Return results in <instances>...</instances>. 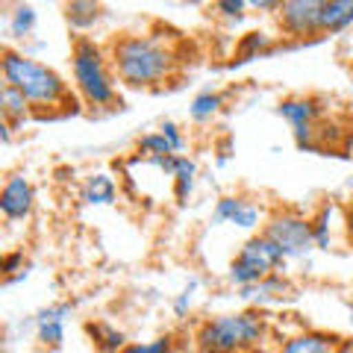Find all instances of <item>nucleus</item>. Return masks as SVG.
<instances>
[{
    "mask_svg": "<svg viewBox=\"0 0 353 353\" xmlns=\"http://www.w3.org/2000/svg\"><path fill=\"white\" fill-rule=\"evenodd\" d=\"M106 50L118 83L127 88H159L174 80L183 62L176 41L162 32H124Z\"/></svg>",
    "mask_w": 353,
    "mask_h": 353,
    "instance_id": "obj_1",
    "label": "nucleus"
},
{
    "mask_svg": "<svg viewBox=\"0 0 353 353\" xmlns=\"http://www.w3.org/2000/svg\"><path fill=\"white\" fill-rule=\"evenodd\" d=\"M0 71H3V83L18 88L32 106L36 118H62L80 112V97H77L74 85L65 80L59 71L50 65L39 62L24 50H15L12 44L3 48V59H0Z\"/></svg>",
    "mask_w": 353,
    "mask_h": 353,
    "instance_id": "obj_2",
    "label": "nucleus"
},
{
    "mask_svg": "<svg viewBox=\"0 0 353 353\" xmlns=\"http://www.w3.org/2000/svg\"><path fill=\"white\" fill-rule=\"evenodd\" d=\"M268 341L271 327L256 309L206 318L194 330V347L201 353H259Z\"/></svg>",
    "mask_w": 353,
    "mask_h": 353,
    "instance_id": "obj_3",
    "label": "nucleus"
},
{
    "mask_svg": "<svg viewBox=\"0 0 353 353\" xmlns=\"http://www.w3.org/2000/svg\"><path fill=\"white\" fill-rule=\"evenodd\" d=\"M71 77L80 103L88 109H112L121 103L118 77L109 62L106 44H97L92 36H77L71 44Z\"/></svg>",
    "mask_w": 353,
    "mask_h": 353,
    "instance_id": "obj_4",
    "label": "nucleus"
},
{
    "mask_svg": "<svg viewBox=\"0 0 353 353\" xmlns=\"http://www.w3.org/2000/svg\"><path fill=\"white\" fill-rule=\"evenodd\" d=\"M283 268H285L283 250L265 233H256L239 248L233 262H230V283L239 285V289H248V285H256L274 277V274H283Z\"/></svg>",
    "mask_w": 353,
    "mask_h": 353,
    "instance_id": "obj_5",
    "label": "nucleus"
},
{
    "mask_svg": "<svg viewBox=\"0 0 353 353\" xmlns=\"http://www.w3.org/2000/svg\"><path fill=\"white\" fill-rule=\"evenodd\" d=\"M262 233L283 250L285 262L289 259H306L309 253L318 248L312 218H306L303 212H294V209H280V212L268 215Z\"/></svg>",
    "mask_w": 353,
    "mask_h": 353,
    "instance_id": "obj_6",
    "label": "nucleus"
},
{
    "mask_svg": "<svg viewBox=\"0 0 353 353\" xmlns=\"http://www.w3.org/2000/svg\"><path fill=\"white\" fill-rule=\"evenodd\" d=\"M277 115L292 127L294 141L301 148H309V150L318 148V136H321L318 124H321L324 106L318 103L315 97H309V94H292V97H285V101H280V106H277Z\"/></svg>",
    "mask_w": 353,
    "mask_h": 353,
    "instance_id": "obj_7",
    "label": "nucleus"
},
{
    "mask_svg": "<svg viewBox=\"0 0 353 353\" xmlns=\"http://www.w3.org/2000/svg\"><path fill=\"white\" fill-rule=\"evenodd\" d=\"M321 6L324 0H283L277 9V24L285 39L306 41L321 36Z\"/></svg>",
    "mask_w": 353,
    "mask_h": 353,
    "instance_id": "obj_8",
    "label": "nucleus"
},
{
    "mask_svg": "<svg viewBox=\"0 0 353 353\" xmlns=\"http://www.w3.org/2000/svg\"><path fill=\"white\" fill-rule=\"evenodd\" d=\"M265 215L262 203L250 201V197H241V194H224L212 209V224H230V227H239V230H259L265 227Z\"/></svg>",
    "mask_w": 353,
    "mask_h": 353,
    "instance_id": "obj_9",
    "label": "nucleus"
},
{
    "mask_svg": "<svg viewBox=\"0 0 353 353\" xmlns=\"http://www.w3.org/2000/svg\"><path fill=\"white\" fill-rule=\"evenodd\" d=\"M32 206H36V189H32L30 176L9 174L3 189H0V212H3V218L9 224L27 221L32 215Z\"/></svg>",
    "mask_w": 353,
    "mask_h": 353,
    "instance_id": "obj_10",
    "label": "nucleus"
},
{
    "mask_svg": "<svg viewBox=\"0 0 353 353\" xmlns=\"http://www.w3.org/2000/svg\"><path fill=\"white\" fill-rule=\"evenodd\" d=\"M341 341L345 339L327 330H303V333L283 339L271 353H336Z\"/></svg>",
    "mask_w": 353,
    "mask_h": 353,
    "instance_id": "obj_11",
    "label": "nucleus"
},
{
    "mask_svg": "<svg viewBox=\"0 0 353 353\" xmlns=\"http://www.w3.org/2000/svg\"><path fill=\"white\" fill-rule=\"evenodd\" d=\"M71 315V303H53L48 309H41L36 315V339L39 345L59 350L65 341V321Z\"/></svg>",
    "mask_w": 353,
    "mask_h": 353,
    "instance_id": "obj_12",
    "label": "nucleus"
},
{
    "mask_svg": "<svg viewBox=\"0 0 353 353\" xmlns=\"http://www.w3.org/2000/svg\"><path fill=\"white\" fill-rule=\"evenodd\" d=\"M0 118H3V124L9 130H18L24 127L30 118H36V112H32V106L27 103V97L18 92V88L12 85H0Z\"/></svg>",
    "mask_w": 353,
    "mask_h": 353,
    "instance_id": "obj_13",
    "label": "nucleus"
},
{
    "mask_svg": "<svg viewBox=\"0 0 353 353\" xmlns=\"http://www.w3.org/2000/svg\"><path fill=\"white\" fill-rule=\"evenodd\" d=\"M80 197L88 206H112L118 201V183L112 174H92L88 180L83 183Z\"/></svg>",
    "mask_w": 353,
    "mask_h": 353,
    "instance_id": "obj_14",
    "label": "nucleus"
},
{
    "mask_svg": "<svg viewBox=\"0 0 353 353\" xmlns=\"http://www.w3.org/2000/svg\"><path fill=\"white\" fill-rule=\"evenodd\" d=\"M353 27V0H324L321 6V36H336Z\"/></svg>",
    "mask_w": 353,
    "mask_h": 353,
    "instance_id": "obj_15",
    "label": "nucleus"
},
{
    "mask_svg": "<svg viewBox=\"0 0 353 353\" xmlns=\"http://www.w3.org/2000/svg\"><path fill=\"white\" fill-rule=\"evenodd\" d=\"M103 18V6L92 3V0H74V3H65V21L77 36H85L88 30H94V24Z\"/></svg>",
    "mask_w": 353,
    "mask_h": 353,
    "instance_id": "obj_16",
    "label": "nucleus"
},
{
    "mask_svg": "<svg viewBox=\"0 0 353 353\" xmlns=\"http://www.w3.org/2000/svg\"><path fill=\"white\" fill-rule=\"evenodd\" d=\"M85 333H88V339H92V345H94L97 353H121L130 345L127 336L109 321H88Z\"/></svg>",
    "mask_w": 353,
    "mask_h": 353,
    "instance_id": "obj_17",
    "label": "nucleus"
},
{
    "mask_svg": "<svg viewBox=\"0 0 353 353\" xmlns=\"http://www.w3.org/2000/svg\"><path fill=\"white\" fill-rule=\"evenodd\" d=\"M171 183H174L176 203H185V201H189V194H192V189H194V183H197V162L183 153L180 162H176V171L171 176Z\"/></svg>",
    "mask_w": 353,
    "mask_h": 353,
    "instance_id": "obj_18",
    "label": "nucleus"
},
{
    "mask_svg": "<svg viewBox=\"0 0 353 353\" xmlns=\"http://www.w3.org/2000/svg\"><path fill=\"white\" fill-rule=\"evenodd\" d=\"M274 50V36H268V32H245V36L239 39L236 44V62H248V59H256V57H265V53Z\"/></svg>",
    "mask_w": 353,
    "mask_h": 353,
    "instance_id": "obj_19",
    "label": "nucleus"
},
{
    "mask_svg": "<svg viewBox=\"0 0 353 353\" xmlns=\"http://www.w3.org/2000/svg\"><path fill=\"white\" fill-rule=\"evenodd\" d=\"M221 106H224V94L221 92H201V94H194L189 115L194 124H206V121H212L221 112Z\"/></svg>",
    "mask_w": 353,
    "mask_h": 353,
    "instance_id": "obj_20",
    "label": "nucleus"
},
{
    "mask_svg": "<svg viewBox=\"0 0 353 353\" xmlns=\"http://www.w3.org/2000/svg\"><path fill=\"white\" fill-rule=\"evenodd\" d=\"M36 9H32L30 3H18L12 12H9V21H6V30H9V36L12 39H27L32 36V30H36Z\"/></svg>",
    "mask_w": 353,
    "mask_h": 353,
    "instance_id": "obj_21",
    "label": "nucleus"
},
{
    "mask_svg": "<svg viewBox=\"0 0 353 353\" xmlns=\"http://www.w3.org/2000/svg\"><path fill=\"white\" fill-rule=\"evenodd\" d=\"M136 150H139V157H145V159L171 157V153H174V148L168 145V139L162 136V130H153V132H145V136H139Z\"/></svg>",
    "mask_w": 353,
    "mask_h": 353,
    "instance_id": "obj_22",
    "label": "nucleus"
},
{
    "mask_svg": "<svg viewBox=\"0 0 353 353\" xmlns=\"http://www.w3.org/2000/svg\"><path fill=\"white\" fill-rule=\"evenodd\" d=\"M27 256L24 250H9L3 256V265H0V271H3V283H15V280H24L27 277Z\"/></svg>",
    "mask_w": 353,
    "mask_h": 353,
    "instance_id": "obj_23",
    "label": "nucleus"
},
{
    "mask_svg": "<svg viewBox=\"0 0 353 353\" xmlns=\"http://www.w3.org/2000/svg\"><path fill=\"white\" fill-rule=\"evenodd\" d=\"M121 353H174V336H157L150 341H130Z\"/></svg>",
    "mask_w": 353,
    "mask_h": 353,
    "instance_id": "obj_24",
    "label": "nucleus"
},
{
    "mask_svg": "<svg viewBox=\"0 0 353 353\" xmlns=\"http://www.w3.org/2000/svg\"><path fill=\"white\" fill-rule=\"evenodd\" d=\"M212 9H215L218 15L230 18V21H241V18H245L248 3H241V0H221V3H215Z\"/></svg>",
    "mask_w": 353,
    "mask_h": 353,
    "instance_id": "obj_25",
    "label": "nucleus"
},
{
    "mask_svg": "<svg viewBox=\"0 0 353 353\" xmlns=\"http://www.w3.org/2000/svg\"><path fill=\"white\" fill-rule=\"evenodd\" d=\"M159 130H162V136L168 139V145L174 148V153H183V150H185V136H183V130L176 127L174 121H165Z\"/></svg>",
    "mask_w": 353,
    "mask_h": 353,
    "instance_id": "obj_26",
    "label": "nucleus"
},
{
    "mask_svg": "<svg viewBox=\"0 0 353 353\" xmlns=\"http://www.w3.org/2000/svg\"><path fill=\"white\" fill-rule=\"evenodd\" d=\"M192 292H194V285H189V289H185V292L174 301V312H176V315H185V309L192 306Z\"/></svg>",
    "mask_w": 353,
    "mask_h": 353,
    "instance_id": "obj_27",
    "label": "nucleus"
},
{
    "mask_svg": "<svg viewBox=\"0 0 353 353\" xmlns=\"http://www.w3.org/2000/svg\"><path fill=\"white\" fill-rule=\"evenodd\" d=\"M345 230H347V236L353 241V203L347 206V212H345Z\"/></svg>",
    "mask_w": 353,
    "mask_h": 353,
    "instance_id": "obj_28",
    "label": "nucleus"
},
{
    "mask_svg": "<svg viewBox=\"0 0 353 353\" xmlns=\"http://www.w3.org/2000/svg\"><path fill=\"white\" fill-rule=\"evenodd\" d=\"M336 353H353V341H350V339H345V341L339 345V350H336Z\"/></svg>",
    "mask_w": 353,
    "mask_h": 353,
    "instance_id": "obj_29",
    "label": "nucleus"
},
{
    "mask_svg": "<svg viewBox=\"0 0 353 353\" xmlns=\"http://www.w3.org/2000/svg\"><path fill=\"white\" fill-rule=\"evenodd\" d=\"M350 71H353V62H350Z\"/></svg>",
    "mask_w": 353,
    "mask_h": 353,
    "instance_id": "obj_30",
    "label": "nucleus"
}]
</instances>
